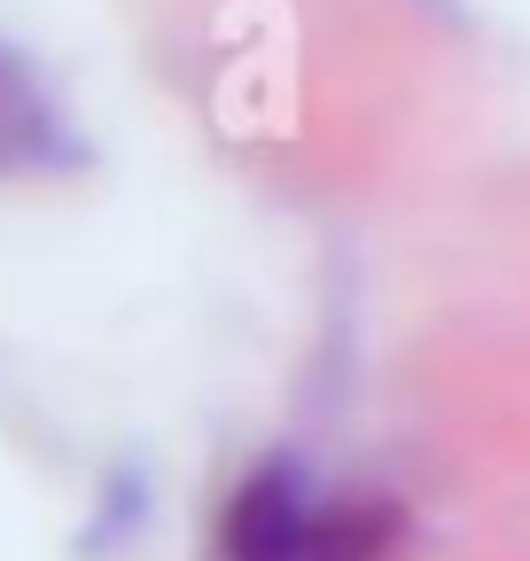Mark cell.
Segmentation results:
<instances>
[{"mask_svg":"<svg viewBox=\"0 0 530 561\" xmlns=\"http://www.w3.org/2000/svg\"><path fill=\"white\" fill-rule=\"evenodd\" d=\"M406 507L390 491L336 483L297 453L242 468L219 507V561H398Z\"/></svg>","mask_w":530,"mask_h":561,"instance_id":"6da1fadb","label":"cell"}]
</instances>
